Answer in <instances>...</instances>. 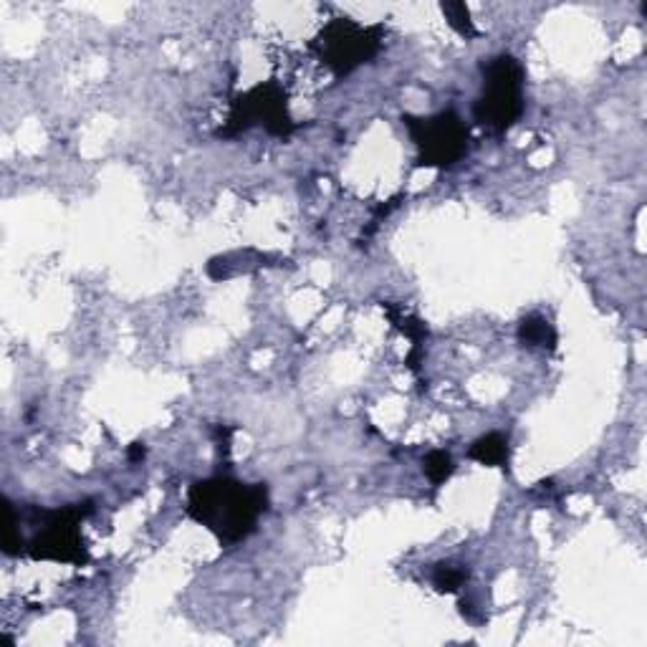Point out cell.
Masks as SVG:
<instances>
[{
    "mask_svg": "<svg viewBox=\"0 0 647 647\" xmlns=\"http://www.w3.org/2000/svg\"><path fill=\"white\" fill-rule=\"evenodd\" d=\"M268 511L266 483H243L233 476L195 481L188 491L185 514L205 526L223 546H236L256 531Z\"/></svg>",
    "mask_w": 647,
    "mask_h": 647,
    "instance_id": "6da1fadb",
    "label": "cell"
},
{
    "mask_svg": "<svg viewBox=\"0 0 647 647\" xmlns=\"http://www.w3.org/2000/svg\"><path fill=\"white\" fill-rule=\"evenodd\" d=\"M481 79L473 119L478 127L501 137L524 117L526 71L514 54H496L481 64Z\"/></svg>",
    "mask_w": 647,
    "mask_h": 647,
    "instance_id": "7a4b0ae2",
    "label": "cell"
},
{
    "mask_svg": "<svg viewBox=\"0 0 647 647\" xmlns=\"http://www.w3.org/2000/svg\"><path fill=\"white\" fill-rule=\"evenodd\" d=\"M94 511L91 501L69 503L64 508H33L28 519L36 524L31 539L23 546V554L33 562H56L84 567L89 562L81 521Z\"/></svg>",
    "mask_w": 647,
    "mask_h": 647,
    "instance_id": "3957f363",
    "label": "cell"
},
{
    "mask_svg": "<svg viewBox=\"0 0 647 647\" xmlns=\"http://www.w3.org/2000/svg\"><path fill=\"white\" fill-rule=\"evenodd\" d=\"M385 46V26H362L347 16L332 18L324 23L316 38L311 41V51L324 69L332 71L337 79L354 74L359 66L372 64Z\"/></svg>",
    "mask_w": 647,
    "mask_h": 647,
    "instance_id": "277c9868",
    "label": "cell"
},
{
    "mask_svg": "<svg viewBox=\"0 0 647 647\" xmlns=\"http://www.w3.org/2000/svg\"><path fill=\"white\" fill-rule=\"evenodd\" d=\"M402 127L415 145V167L453 170L471 150V129L453 107L430 117L402 114Z\"/></svg>",
    "mask_w": 647,
    "mask_h": 647,
    "instance_id": "5b68a950",
    "label": "cell"
},
{
    "mask_svg": "<svg viewBox=\"0 0 647 647\" xmlns=\"http://www.w3.org/2000/svg\"><path fill=\"white\" fill-rule=\"evenodd\" d=\"M253 127H263L268 134L284 140L296 129L289 112V94L276 79L261 81L253 89L236 94L230 102L228 119L215 134L223 140H233Z\"/></svg>",
    "mask_w": 647,
    "mask_h": 647,
    "instance_id": "8992f818",
    "label": "cell"
},
{
    "mask_svg": "<svg viewBox=\"0 0 647 647\" xmlns=\"http://www.w3.org/2000/svg\"><path fill=\"white\" fill-rule=\"evenodd\" d=\"M516 337H519L521 347L536 349V352H554L559 344L557 329L541 314H526L524 319L519 321Z\"/></svg>",
    "mask_w": 647,
    "mask_h": 647,
    "instance_id": "52a82bcc",
    "label": "cell"
},
{
    "mask_svg": "<svg viewBox=\"0 0 647 647\" xmlns=\"http://www.w3.org/2000/svg\"><path fill=\"white\" fill-rule=\"evenodd\" d=\"M471 460L481 463L486 468H503L508 471V463H511V443H508V435L503 433H486L471 445L468 450Z\"/></svg>",
    "mask_w": 647,
    "mask_h": 647,
    "instance_id": "ba28073f",
    "label": "cell"
},
{
    "mask_svg": "<svg viewBox=\"0 0 647 647\" xmlns=\"http://www.w3.org/2000/svg\"><path fill=\"white\" fill-rule=\"evenodd\" d=\"M382 311L387 314V319H390L392 327L410 339L412 347H423L425 339H428V324H425L420 316H415L412 311H407L405 306L392 304V301H382Z\"/></svg>",
    "mask_w": 647,
    "mask_h": 647,
    "instance_id": "9c48e42d",
    "label": "cell"
},
{
    "mask_svg": "<svg viewBox=\"0 0 647 647\" xmlns=\"http://www.w3.org/2000/svg\"><path fill=\"white\" fill-rule=\"evenodd\" d=\"M430 582L438 589L440 594H455L466 587L468 582V569L463 564L453 562H438L430 572Z\"/></svg>",
    "mask_w": 647,
    "mask_h": 647,
    "instance_id": "30bf717a",
    "label": "cell"
},
{
    "mask_svg": "<svg viewBox=\"0 0 647 647\" xmlns=\"http://www.w3.org/2000/svg\"><path fill=\"white\" fill-rule=\"evenodd\" d=\"M440 13H443L445 21H448V26L453 28L458 36H463L466 41L478 38L476 21H473L471 8H468L466 3H440Z\"/></svg>",
    "mask_w": 647,
    "mask_h": 647,
    "instance_id": "8fae6325",
    "label": "cell"
},
{
    "mask_svg": "<svg viewBox=\"0 0 647 647\" xmlns=\"http://www.w3.org/2000/svg\"><path fill=\"white\" fill-rule=\"evenodd\" d=\"M423 473L433 486H443L453 478L455 460L448 450H430L423 458Z\"/></svg>",
    "mask_w": 647,
    "mask_h": 647,
    "instance_id": "7c38bea8",
    "label": "cell"
},
{
    "mask_svg": "<svg viewBox=\"0 0 647 647\" xmlns=\"http://www.w3.org/2000/svg\"><path fill=\"white\" fill-rule=\"evenodd\" d=\"M145 455H147L145 443H132V445H129V450H127L129 463H140V460H145Z\"/></svg>",
    "mask_w": 647,
    "mask_h": 647,
    "instance_id": "4fadbf2b",
    "label": "cell"
}]
</instances>
